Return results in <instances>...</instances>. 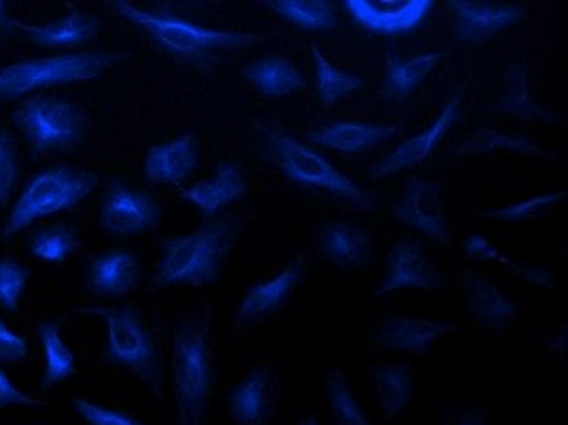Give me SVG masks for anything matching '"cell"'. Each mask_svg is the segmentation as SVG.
Listing matches in <instances>:
<instances>
[{
    "instance_id": "cell-8",
    "label": "cell",
    "mask_w": 568,
    "mask_h": 425,
    "mask_svg": "<svg viewBox=\"0 0 568 425\" xmlns=\"http://www.w3.org/2000/svg\"><path fill=\"white\" fill-rule=\"evenodd\" d=\"M12 122L34 155L71 150L85 136V117L61 97L30 95L13 110Z\"/></svg>"
},
{
    "instance_id": "cell-41",
    "label": "cell",
    "mask_w": 568,
    "mask_h": 425,
    "mask_svg": "<svg viewBox=\"0 0 568 425\" xmlns=\"http://www.w3.org/2000/svg\"><path fill=\"white\" fill-rule=\"evenodd\" d=\"M463 251L467 259L474 262L500 261L501 254L487 237L473 234L463 243Z\"/></svg>"
},
{
    "instance_id": "cell-1",
    "label": "cell",
    "mask_w": 568,
    "mask_h": 425,
    "mask_svg": "<svg viewBox=\"0 0 568 425\" xmlns=\"http://www.w3.org/2000/svg\"><path fill=\"white\" fill-rule=\"evenodd\" d=\"M110 7L116 16L180 61H206L217 53L245 50L262 41L256 33L207 29L168 10L144 9L126 0H112Z\"/></svg>"
},
{
    "instance_id": "cell-29",
    "label": "cell",
    "mask_w": 568,
    "mask_h": 425,
    "mask_svg": "<svg viewBox=\"0 0 568 425\" xmlns=\"http://www.w3.org/2000/svg\"><path fill=\"white\" fill-rule=\"evenodd\" d=\"M504 151L511 154L531 155V158L550 159L552 152L544 150L538 144L532 143L526 136H515V134H505L500 131L483 128L476 131L473 136L467 138L464 143L455 148L453 155L455 158H467V155L490 154V152Z\"/></svg>"
},
{
    "instance_id": "cell-13",
    "label": "cell",
    "mask_w": 568,
    "mask_h": 425,
    "mask_svg": "<svg viewBox=\"0 0 568 425\" xmlns=\"http://www.w3.org/2000/svg\"><path fill=\"white\" fill-rule=\"evenodd\" d=\"M455 38L470 43H485L500 31L525 19V7L488 0H452Z\"/></svg>"
},
{
    "instance_id": "cell-24",
    "label": "cell",
    "mask_w": 568,
    "mask_h": 425,
    "mask_svg": "<svg viewBox=\"0 0 568 425\" xmlns=\"http://www.w3.org/2000/svg\"><path fill=\"white\" fill-rule=\"evenodd\" d=\"M99 30L100 20L79 10L47 26H26L19 20L16 23V31L22 33L31 43L44 48L79 47L95 38Z\"/></svg>"
},
{
    "instance_id": "cell-30",
    "label": "cell",
    "mask_w": 568,
    "mask_h": 425,
    "mask_svg": "<svg viewBox=\"0 0 568 425\" xmlns=\"http://www.w3.org/2000/svg\"><path fill=\"white\" fill-rule=\"evenodd\" d=\"M38 337H40L44 354V376L41 389L47 392L74 375L75 357L62 338L59 323L47 321V323L38 324Z\"/></svg>"
},
{
    "instance_id": "cell-35",
    "label": "cell",
    "mask_w": 568,
    "mask_h": 425,
    "mask_svg": "<svg viewBox=\"0 0 568 425\" xmlns=\"http://www.w3.org/2000/svg\"><path fill=\"white\" fill-rule=\"evenodd\" d=\"M567 196V190H556V192L542 193V195L532 196V199L523 200V202L513 203L504 209L491 210V212L479 213V216L494 217V220L504 221H529L542 216L552 210L557 203L562 202Z\"/></svg>"
},
{
    "instance_id": "cell-32",
    "label": "cell",
    "mask_w": 568,
    "mask_h": 425,
    "mask_svg": "<svg viewBox=\"0 0 568 425\" xmlns=\"http://www.w3.org/2000/svg\"><path fill=\"white\" fill-rule=\"evenodd\" d=\"M311 54H313L315 64V82H317V93L322 105L332 107L343 97L363 88L362 78L332 64L315 44L311 47Z\"/></svg>"
},
{
    "instance_id": "cell-36",
    "label": "cell",
    "mask_w": 568,
    "mask_h": 425,
    "mask_svg": "<svg viewBox=\"0 0 568 425\" xmlns=\"http://www.w3.org/2000/svg\"><path fill=\"white\" fill-rule=\"evenodd\" d=\"M30 271L13 259H0V306L16 313L29 285Z\"/></svg>"
},
{
    "instance_id": "cell-46",
    "label": "cell",
    "mask_w": 568,
    "mask_h": 425,
    "mask_svg": "<svg viewBox=\"0 0 568 425\" xmlns=\"http://www.w3.org/2000/svg\"><path fill=\"white\" fill-rule=\"evenodd\" d=\"M300 425H318L317 416L313 413L307 414V416L301 421Z\"/></svg>"
},
{
    "instance_id": "cell-3",
    "label": "cell",
    "mask_w": 568,
    "mask_h": 425,
    "mask_svg": "<svg viewBox=\"0 0 568 425\" xmlns=\"http://www.w3.org/2000/svg\"><path fill=\"white\" fill-rule=\"evenodd\" d=\"M237 237V224L213 221L186 236L169 237L162 245L155 285L203 286L214 282Z\"/></svg>"
},
{
    "instance_id": "cell-15",
    "label": "cell",
    "mask_w": 568,
    "mask_h": 425,
    "mask_svg": "<svg viewBox=\"0 0 568 425\" xmlns=\"http://www.w3.org/2000/svg\"><path fill=\"white\" fill-rule=\"evenodd\" d=\"M460 285L466 296L467 313L474 326L483 330L501 331L515 323L521 306L510 298L494 280L474 271L463 267L460 271Z\"/></svg>"
},
{
    "instance_id": "cell-31",
    "label": "cell",
    "mask_w": 568,
    "mask_h": 425,
    "mask_svg": "<svg viewBox=\"0 0 568 425\" xmlns=\"http://www.w3.org/2000/svg\"><path fill=\"white\" fill-rule=\"evenodd\" d=\"M265 6L303 30L328 31L337 27V13L331 0H270Z\"/></svg>"
},
{
    "instance_id": "cell-14",
    "label": "cell",
    "mask_w": 568,
    "mask_h": 425,
    "mask_svg": "<svg viewBox=\"0 0 568 425\" xmlns=\"http://www.w3.org/2000/svg\"><path fill=\"white\" fill-rule=\"evenodd\" d=\"M460 107H463V97H460L459 91H455L449 95L448 102L445 103L435 122L429 124L422 133L404 141L393 154L381 159L374 165L371 175L374 179L386 178V175L420 165L435 152L443 138L452 130L453 124L460 119Z\"/></svg>"
},
{
    "instance_id": "cell-12",
    "label": "cell",
    "mask_w": 568,
    "mask_h": 425,
    "mask_svg": "<svg viewBox=\"0 0 568 425\" xmlns=\"http://www.w3.org/2000/svg\"><path fill=\"white\" fill-rule=\"evenodd\" d=\"M456 331L455 324L428 317L386 316L371 333L369 345L373 351L400 352L422 357L428 354L436 341Z\"/></svg>"
},
{
    "instance_id": "cell-47",
    "label": "cell",
    "mask_w": 568,
    "mask_h": 425,
    "mask_svg": "<svg viewBox=\"0 0 568 425\" xmlns=\"http://www.w3.org/2000/svg\"><path fill=\"white\" fill-rule=\"evenodd\" d=\"M3 44V41H2V38H0V47H2Z\"/></svg>"
},
{
    "instance_id": "cell-33",
    "label": "cell",
    "mask_w": 568,
    "mask_h": 425,
    "mask_svg": "<svg viewBox=\"0 0 568 425\" xmlns=\"http://www.w3.org/2000/svg\"><path fill=\"white\" fill-rule=\"evenodd\" d=\"M328 404H331L334 425H373L356 399L352 385L341 368L332 370L325 378Z\"/></svg>"
},
{
    "instance_id": "cell-43",
    "label": "cell",
    "mask_w": 568,
    "mask_h": 425,
    "mask_svg": "<svg viewBox=\"0 0 568 425\" xmlns=\"http://www.w3.org/2000/svg\"><path fill=\"white\" fill-rule=\"evenodd\" d=\"M504 262L507 264L508 271H511L513 274L523 276L529 285L552 289L554 280H556L552 272L546 271V269L542 267H531V265L513 264V262L507 261V259H505Z\"/></svg>"
},
{
    "instance_id": "cell-26",
    "label": "cell",
    "mask_w": 568,
    "mask_h": 425,
    "mask_svg": "<svg viewBox=\"0 0 568 425\" xmlns=\"http://www.w3.org/2000/svg\"><path fill=\"white\" fill-rule=\"evenodd\" d=\"M528 72L525 61H513L508 65L505 72V89L501 93V113L525 122H564L557 113L544 109L532 100Z\"/></svg>"
},
{
    "instance_id": "cell-2",
    "label": "cell",
    "mask_w": 568,
    "mask_h": 425,
    "mask_svg": "<svg viewBox=\"0 0 568 425\" xmlns=\"http://www.w3.org/2000/svg\"><path fill=\"white\" fill-rule=\"evenodd\" d=\"M110 50H82L57 57L30 58L0 68V102H12L44 89L79 84L126 60Z\"/></svg>"
},
{
    "instance_id": "cell-23",
    "label": "cell",
    "mask_w": 568,
    "mask_h": 425,
    "mask_svg": "<svg viewBox=\"0 0 568 425\" xmlns=\"http://www.w3.org/2000/svg\"><path fill=\"white\" fill-rule=\"evenodd\" d=\"M247 189L244 174L235 162L224 161L217 164L216 174L211 181L193 183L180 192V196L200 210L206 216H213L241 199Z\"/></svg>"
},
{
    "instance_id": "cell-18",
    "label": "cell",
    "mask_w": 568,
    "mask_h": 425,
    "mask_svg": "<svg viewBox=\"0 0 568 425\" xmlns=\"http://www.w3.org/2000/svg\"><path fill=\"white\" fill-rule=\"evenodd\" d=\"M366 373L383 411L384 423H400L417 389V373L414 366L402 362H377L368 366Z\"/></svg>"
},
{
    "instance_id": "cell-28",
    "label": "cell",
    "mask_w": 568,
    "mask_h": 425,
    "mask_svg": "<svg viewBox=\"0 0 568 425\" xmlns=\"http://www.w3.org/2000/svg\"><path fill=\"white\" fill-rule=\"evenodd\" d=\"M445 58L443 51L422 54V57L400 60L396 54L387 57L386 79H384V93L389 99L404 100L415 89L420 88L426 75Z\"/></svg>"
},
{
    "instance_id": "cell-11",
    "label": "cell",
    "mask_w": 568,
    "mask_h": 425,
    "mask_svg": "<svg viewBox=\"0 0 568 425\" xmlns=\"http://www.w3.org/2000/svg\"><path fill=\"white\" fill-rule=\"evenodd\" d=\"M355 23L374 34L397 37L414 31L432 12L433 0H346Z\"/></svg>"
},
{
    "instance_id": "cell-37",
    "label": "cell",
    "mask_w": 568,
    "mask_h": 425,
    "mask_svg": "<svg viewBox=\"0 0 568 425\" xmlns=\"http://www.w3.org/2000/svg\"><path fill=\"white\" fill-rule=\"evenodd\" d=\"M20 164L16 143L9 131L0 128V206H7L19 181Z\"/></svg>"
},
{
    "instance_id": "cell-34",
    "label": "cell",
    "mask_w": 568,
    "mask_h": 425,
    "mask_svg": "<svg viewBox=\"0 0 568 425\" xmlns=\"http://www.w3.org/2000/svg\"><path fill=\"white\" fill-rule=\"evenodd\" d=\"M79 240L74 227L59 223L38 231L30 241V252L40 261L61 264L78 251Z\"/></svg>"
},
{
    "instance_id": "cell-7",
    "label": "cell",
    "mask_w": 568,
    "mask_h": 425,
    "mask_svg": "<svg viewBox=\"0 0 568 425\" xmlns=\"http://www.w3.org/2000/svg\"><path fill=\"white\" fill-rule=\"evenodd\" d=\"M78 313L102 317L106 324V355L162 395V373L154 342L134 306L81 307Z\"/></svg>"
},
{
    "instance_id": "cell-4",
    "label": "cell",
    "mask_w": 568,
    "mask_h": 425,
    "mask_svg": "<svg viewBox=\"0 0 568 425\" xmlns=\"http://www.w3.org/2000/svg\"><path fill=\"white\" fill-rule=\"evenodd\" d=\"M172 378L176 425L203 424L213 392V366L206 323L193 321L176 327L173 335Z\"/></svg>"
},
{
    "instance_id": "cell-16",
    "label": "cell",
    "mask_w": 568,
    "mask_h": 425,
    "mask_svg": "<svg viewBox=\"0 0 568 425\" xmlns=\"http://www.w3.org/2000/svg\"><path fill=\"white\" fill-rule=\"evenodd\" d=\"M161 210L148 193L114 181L106 190L102 206V226L114 236H133L158 224Z\"/></svg>"
},
{
    "instance_id": "cell-9",
    "label": "cell",
    "mask_w": 568,
    "mask_h": 425,
    "mask_svg": "<svg viewBox=\"0 0 568 425\" xmlns=\"http://www.w3.org/2000/svg\"><path fill=\"white\" fill-rule=\"evenodd\" d=\"M393 214L402 224L420 231L436 243H452V227L438 182L424 178L408 179Z\"/></svg>"
},
{
    "instance_id": "cell-25",
    "label": "cell",
    "mask_w": 568,
    "mask_h": 425,
    "mask_svg": "<svg viewBox=\"0 0 568 425\" xmlns=\"http://www.w3.org/2000/svg\"><path fill=\"white\" fill-rule=\"evenodd\" d=\"M141 264L136 255L128 251H112L95 259L90 269L93 292L105 296H123L136 289Z\"/></svg>"
},
{
    "instance_id": "cell-22",
    "label": "cell",
    "mask_w": 568,
    "mask_h": 425,
    "mask_svg": "<svg viewBox=\"0 0 568 425\" xmlns=\"http://www.w3.org/2000/svg\"><path fill=\"white\" fill-rule=\"evenodd\" d=\"M199 164V148L192 134H182L169 143L158 144L145 155L144 174L154 183L175 185L185 181Z\"/></svg>"
},
{
    "instance_id": "cell-20",
    "label": "cell",
    "mask_w": 568,
    "mask_h": 425,
    "mask_svg": "<svg viewBox=\"0 0 568 425\" xmlns=\"http://www.w3.org/2000/svg\"><path fill=\"white\" fill-rule=\"evenodd\" d=\"M318 252L342 271H358L373 257V241L365 227L348 221H331L318 233Z\"/></svg>"
},
{
    "instance_id": "cell-45",
    "label": "cell",
    "mask_w": 568,
    "mask_h": 425,
    "mask_svg": "<svg viewBox=\"0 0 568 425\" xmlns=\"http://www.w3.org/2000/svg\"><path fill=\"white\" fill-rule=\"evenodd\" d=\"M552 351H556L557 354L564 355L567 352V323L564 324V330H560L559 333L556 334V338L552 342Z\"/></svg>"
},
{
    "instance_id": "cell-40",
    "label": "cell",
    "mask_w": 568,
    "mask_h": 425,
    "mask_svg": "<svg viewBox=\"0 0 568 425\" xmlns=\"http://www.w3.org/2000/svg\"><path fill=\"white\" fill-rule=\"evenodd\" d=\"M44 401L34 399L22 389L17 388L16 383L0 368V409L10 406H44Z\"/></svg>"
},
{
    "instance_id": "cell-42",
    "label": "cell",
    "mask_w": 568,
    "mask_h": 425,
    "mask_svg": "<svg viewBox=\"0 0 568 425\" xmlns=\"http://www.w3.org/2000/svg\"><path fill=\"white\" fill-rule=\"evenodd\" d=\"M442 425H494L483 409L476 407H459L452 413H445Z\"/></svg>"
},
{
    "instance_id": "cell-19",
    "label": "cell",
    "mask_w": 568,
    "mask_h": 425,
    "mask_svg": "<svg viewBox=\"0 0 568 425\" xmlns=\"http://www.w3.org/2000/svg\"><path fill=\"white\" fill-rule=\"evenodd\" d=\"M306 257H296L284 267L283 272L265 282L256 283L248 290L235 314V324L256 323L283 306L303 279Z\"/></svg>"
},
{
    "instance_id": "cell-10",
    "label": "cell",
    "mask_w": 568,
    "mask_h": 425,
    "mask_svg": "<svg viewBox=\"0 0 568 425\" xmlns=\"http://www.w3.org/2000/svg\"><path fill=\"white\" fill-rule=\"evenodd\" d=\"M448 285L425 252L424 244L414 237L396 241L384 264V279L374 296L386 295L402 289L436 290Z\"/></svg>"
},
{
    "instance_id": "cell-17",
    "label": "cell",
    "mask_w": 568,
    "mask_h": 425,
    "mask_svg": "<svg viewBox=\"0 0 568 425\" xmlns=\"http://www.w3.org/2000/svg\"><path fill=\"white\" fill-rule=\"evenodd\" d=\"M278 392L265 366H255L229 395V413L235 425H265L275 413Z\"/></svg>"
},
{
    "instance_id": "cell-5",
    "label": "cell",
    "mask_w": 568,
    "mask_h": 425,
    "mask_svg": "<svg viewBox=\"0 0 568 425\" xmlns=\"http://www.w3.org/2000/svg\"><path fill=\"white\" fill-rule=\"evenodd\" d=\"M258 133L262 136L266 159L278 165L284 178L290 179L291 182L331 193L359 209L373 206V196L358 183L335 169L324 155L283 131L260 127Z\"/></svg>"
},
{
    "instance_id": "cell-27",
    "label": "cell",
    "mask_w": 568,
    "mask_h": 425,
    "mask_svg": "<svg viewBox=\"0 0 568 425\" xmlns=\"http://www.w3.org/2000/svg\"><path fill=\"white\" fill-rule=\"evenodd\" d=\"M244 78L265 97L291 95L306 89L307 81L296 65L283 57H266L244 69Z\"/></svg>"
},
{
    "instance_id": "cell-21",
    "label": "cell",
    "mask_w": 568,
    "mask_h": 425,
    "mask_svg": "<svg viewBox=\"0 0 568 425\" xmlns=\"http://www.w3.org/2000/svg\"><path fill=\"white\" fill-rule=\"evenodd\" d=\"M398 128L394 124H373L363 122H335L307 134L310 143L317 144L341 154H363L396 136Z\"/></svg>"
},
{
    "instance_id": "cell-44",
    "label": "cell",
    "mask_w": 568,
    "mask_h": 425,
    "mask_svg": "<svg viewBox=\"0 0 568 425\" xmlns=\"http://www.w3.org/2000/svg\"><path fill=\"white\" fill-rule=\"evenodd\" d=\"M17 20L10 17L9 10H7L6 2L0 0V29L3 31H16Z\"/></svg>"
},
{
    "instance_id": "cell-38",
    "label": "cell",
    "mask_w": 568,
    "mask_h": 425,
    "mask_svg": "<svg viewBox=\"0 0 568 425\" xmlns=\"http://www.w3.org/2000/svg\"><path fill=\"white\" fill-rule=\"evenodd\" d=\"M72 406H74L75 413L90 425H142L130 414L99 406V404L90 403L82 397H72Z\"/></svg>"
},
{
    "instance_id": "cell-39",
    "label": "cell",
    "mask_w": 568,
    "mask_h": 425,
    "mask_svg": "<svg viewBox=\"0 0 568 425\" xmlns=\"http://www.w3.org/2000/svg\"><path fill=\"white\" fill-rule=\"evenodd\" d=\"M27 357H29V342L22 335L13 333L0 317V361L16 364Z\"/></svg>"
},
{
    "instance_id": "cell-6",
    "label": "cell",
    "mask_w": 568,
    "mask_h": 425,
    "mask_svg": "<svg viewBox=\"0 0 568 425\" xmlns=\"http://www.w3.org/2000/svg\"><path fill=\"white\" fill-rule=\"evenodd\" d=\"M95 175L69 165L38 172L13 205L2 230L3 240L17 236L34 221L68 212L95 190Z\"/></svg>"
}]
</instances>
